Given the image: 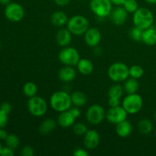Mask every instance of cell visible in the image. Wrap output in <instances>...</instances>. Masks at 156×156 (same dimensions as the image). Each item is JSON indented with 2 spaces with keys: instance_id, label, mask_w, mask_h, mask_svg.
Instances as JSON below:
<instances>
[{
  "instance_id": "obj_1",
  "label": "cell",
  "mask_w": 156,
  "mask_h": 156,
  "mask_svg": "<svg viewBox=\"0 0 156 156\" xmlns=\"http://www.w3.org/2000/svg\"><path fill=\"white\" fill-rule=\"evenodd\" d=\"M50 105L52 109L56 112L68 111L73 105L71 95L65 91H56L50 97Z\"/></svg>"
},
{
  "instance_id": "obj_2",
  "label": "cell",
  "mask_w": 156,
  "mask_h": 156,
  "mask_svg": "<svg viewBox=\"0 0 156 156\" xmlns=\"http://www.w3.org/2000/svg\"><path fill=\"white\" fill-rule=\"evenodd\" d=\"M133 21L135 27L144 30L152 27L154 23V15L149 9L143 7L139 8L133 13Z\"/></svg>"
},
{
  "instance_id": "obj_3",
  "label": "cell",
  "mask_w": 156,
  "mask_h": 156,
  "mask_svg": "<svg viewBox=\"0 0 156 156\" xmlns=\"http://www.w3.org/2000/svg\"><path fill=\"white\" fill-rule=\"evenodd\" d=\"M89 28L88 20L83 15H74L69 19L67 22V29L76 36L85 34Z\"/></svg>"
},
{
  "instance_id": "obj_4",
  "label": "cell",
  "mask_w": 156,
  "mask_h": 156,
  "mask_svg": "<svg viewBox=\"0 0 156 156\" xmlns=\"http://www.w3.org/2000/svg\"><path fill=\"white\" fill-rule=\"evenodd\" d=\"M129 68L123 62H117L111 64L108 69V74L110 79L114 82H124L129 76Z\"/></svg>"
},
{
  "instance_id": "obj_5",
  "label": "cell",
  "mask_w": 156,
  "mask_h": 156,
  "mask_svg": "<svg viewBox=\"0 0 156 156\" xmlns=\"http://www.w3.org/2000/svg\"><path fill=\"white\" fill-rule=\"evenodd\" d=\"M27 109L32 116L41 117L45 115L48 110V105L45 99L39 96L29 98L27 101Z\"/></svg>"
},
{
  "instance_id": "obj_6",
  "label": "cell",
  "mask_w": 156,
  "mask_h": 156,
  "mask_svg": "<svg viewBox=\"0 0 156 156\" xmlns=\"http://www.w3.org/2000/svg\"><path fill=\"white\" fill-rule=\"evenodd\" d=\"M143 106V101L140 94H128L122 101V107L129 114H136L140 112Z\"/></svg>"
},
{
  "instance_id": "obj_7",
  "label": "cell",
  "mask_w": 156,
  "mask_h": 156,
  "mask_svg": "<svg viewBox=\"0 0 156 156\" xmlns=\"http://www.w3.org/2000/svg\"><path fill=\"white\" fill-rule=\"evenodd\" d=\"M59 60L65 66H75L80 60L79 51L74 47H65L59 53Z\"/></svg>"
},
{
  "instance_id": "obj_8",
  "label": "cell",
  "mask_w": 156,
  "mask_h": 156,
  "mask_svg": "<svg viewBox=\"0 0 156 156\" xmlns=\"http://www.w3.org/2000/svg\"><path fill=\"white\" fill-rule=\"evenodd\" d=\"M90 9L98 18H106L112 11V2L110 0H91Z\"/></svg>"
},
{
  "instance_id": "obj_9",
  "label": "cell",
  "mask_w": 156,
  "mask_h": 156,
  "mask_svg": "<svg viewBox=\"0 0 156 156\" xmlns=\"http://www.w3.org/2000/svg\"><path fill=\"white\" fill-rule=\"evenodd\" d=\"M86 120L90 124L98 125L106 117V112L102 106L93 105L88 108L86 111Z\"/></svg>"
},
{
  "instance_id": "obj_10",
  "label": "cell",
  "mask_w": 156,
  "mask_h": 156,
  "mask_svg": "<svg viewBox=\"0 0 156 156\" xmlns=\"http://www.w3.org/2000/svg\"><path fill=\"white\" fill-rule=\"evenodd\" d=\"M5 16L12 22H18L21 21L24 16V8L18 3L10 2L5 6Z\"/></svg>"
},
{
  "instance_id": "obj_11",
  "label": "cell",
  "mask_w": 156,
  "mask_h": 156,
  "mask_svg": "<svg viewBox=\"0 0 156 156\" xmlns=\"http://www.w3.org/2000/svg\"><path fill=\"white\" fill-rule=\"evenodd\" d=\"M127 115L128 113L126 112V110L120 105V106L112 107V108L110 107V108L106 112L105 118L109 123L117 125L123 120H126Z\"/></svg>"
},
{
  "instance_id": "obj_12",
  "label": "cell",
  "mask_w": 156,
  "mask_h": 156,
  "mask_svg": "<svg viewBox=\"0 0 156 156\" xmlns=\"http://www.w3.org/2000/svg\"><path fill=\"white\" fill-rule=\"evenodd\" d=\"M83 143L85 147L89 150H93L100 143V136L95 129H88L83 136Z\"/></svg>"
},
{
  "instance_id": "obj_13",
  "label": "cell",
  "mask_w": 156,
  "mask_h": 156,
  "mask_svg": "<svg viewBox=\"0 0 156 156\" xmlns=\"http://www.w3.org/2000/svg\"><path fill=\"white\" fill-rule=\"evenodd\" d=\"M101 41V34L96 27H89L85 33V41L88 46L96 47Z\"/></svg>"
},
{
  "instance_id": "obj_14",
  "label": "cell",
  "mask_w": 156,
  "mask_h": 156,
  "mask_svg": "<svg viewBox=\"0 0 156 156\" xmlns=\"http://www.w3.org/2000/svg\"><path fill=\"white\" fill-rule=\"evenodd\" d=\"M110 16H111V20L113 24L118 26L122 25L127 20L128 12H126L124 8L120 5L111 11Z\"/></svg>"
},
{
  "instance_id": "obj_15",
  "label": "cell",
  "mask_w": 156,
  "mask_h": 156,
  "mask_svg": "<svg viewBox=\"0 0 156 156\" xmlns=\"http://www.w3.org/2000/svg\"><path fill=\"white\" fill-rule=\"evenodd\" d=\"M76 119L73 117L70 111H66L59 113L57 117V123L62 128H69L73 126Z\"/></svg>"
},
{
  "instance_id": "obj_16",
  "label": "cell",
  "mask_w": 156,
  "mask_h": 156,
  "mask_svg": "<svg viewBox=\"0 0 156 156\" xmlns=\"http://www.w3.org/2000/svg\"><path fill=\"white\" fill-rule=\"evenodd\" d=\"M58 77L62 82H69L74 80L76 77V71L73 66H65L60 69L58 73Z\"/></svg>"
},
{
  "instance_id": "obj_17",
  "label": "cell",
  "mask_w": 156,
  "mask_h": 156,
  "mask_svg": "<svg viewBox=\"0 0 156 156\" xmlns=\"http://www.w3.org/2000/svg\"><path fill=\"white\" fill-rule=\"evenodd\" d=\"M72 38V33L68 29H60L56 34V42L60 47H68L71 44Z\"/></svg>"
},
{
  "instance_id": "obj_18",
  "label": "cell",
  "mask_w": 156,
  "mask_h": 156,
  "mask_svg": "<svg viewBox=\"0 0 156 156\" xmlns=\"http://www.w3.org/2000/svg\"><path fill=\"white\" fill-rule=\"evenodd\" d=\"M116 133L119 136L122 138H126L129 136L133 131L132 124L127 120H125L122 121L121 123L116 125Z\"/></svg>"
},
{
  "instance_id": "obj_19",
  "label": "cell",
  "mask_w": 156,
  "mask_h": 156,
  "mask_svg": "<svg viewBox=\"0 0 156 156\" xmlns=\"http://www.w3.org/2000/svg\"><path fill=\"white\" fill-rule=\"evenodd\" d=\"M142 41L148 46H153L156 44V30L154 27L143 30Z\"/></svg>"
},
{
  "instance_id": "obj_20",
  "label": "cell",
  "mask_w": 156,
  "mask_h": 156,
  "mask_svg": "<svg viewBox=\"0 0 156 156\" xmlns=\"http://www.w3.org/2000/svg\"><path fill=\"white\" fill-rule=\"evenodd\" d=\"M76 66H77L78 71L84 76L90 75L94 69L92 62L88 59H80Z\"/></svg>"
},
{
  "instance_id": "obj_21",
  "label": "cell",
  "mask_w": 156,
  "mask_h": 156,
  "mask_svg": "<svg viewBox=\"0 0 156 156\" xmlns=\"http://www.w3.org/2000/svg\"><path fill=\"white\" fill-rule=\"evenodd\" d=\"M50 21L53 25L56 26V27H62L65 24H67L69 19L67 15L65 12L57 11V12H55L54 13L52 14Z\"/></svg>"
},
{
  "instance_id": "obj_22",
  "label": "cell",
  "mask_w": 156,
  "mask_h": 156,
  "mask_svg": "<svg viewBox=\"0 0 156 156\" xmlns=\"http://www.w3.org/2000/svg\"><path fill=\"white\" fill-rule=\"evenodd\" d=\"M56 122L52 118L45 119L39 126V132L43 135L50 133L56 128Z\"/></svg>"
},
{
  "instance_id": "obj_23",
  "label": "cell",
  "mask_w": 156,
  "mask_h": 156,
  "mask_svg": "<svg viewBox=\"0 0 156 156\" xmlns=\"http://www.w3.org/2000/svg\"><path fill=\"white\" fill-rule=\"evenodd\" d=\"M70 95H71L72 104L74 106L80 108V107L84 106L86 104L87 98L85 94L83 92H82V91H74Z\"/></svg>"
},
{
  "instance_id": "obj_24",
  "label": "cell",
  "mask_w": 156,
  "mask_h": 156,
  "mask_svg": "<svg viewBox=\"0 0 156 156\" xmlns=\"http://www.w3.org/2000/svg\"><path fill=\"white\" fill-rule=\"evenodd\" d=\"M139 88H140V85H139L138 81H137V79H133V78L126 79L124 82V85H123L124 91L127 94L136 93Z\"/></svg>"
},
{
  "instance_id": "obj_25",
  "label": "cell",
  "mask_w": 156,
  "mask_h": 156,
  "mask_svg": "<svg viewBox=\"0 0 156 156\" xmlns=\"http://www.w3.org/2000/svg\"><path fill=\"white\" fill-rule=\"evenodd\" d=\"M137 127L140 133L143 135H148L152 131L153 125L149 119H141L137 124Z\"/></svg>"
},
{
  "instance_id": "obj_26",
  "label": "cell",
  "mask_w": 156,
  "mask_h": 156,
  "mask_svg": "<svg viewBox=\"0 0 156 156\" xmlns=\"http://www.w3.org/2000/svg\"><path fill=\"white\" fill-rule=\"evenodd\" d=\"M37 86L32 82H27L23 86V92L27 98H32L37 93Z\"/></svg>"
},
{
  "instance_id": "obj_27",
  "label": "cell",
  "mask_w": 156,
  "mask_h": 156,
  "mask_svg": "<svg viewBox=\"0 0 156 156\" xmlns=\"http://www.w3.org/2000/svg\"><path fill=\"white\" fill-rule=\"evenodd\" d=\"M123 91H124V89L121 85H119V84H114L108 90V97L121 98L123 94Z\"/></svg>"
},
{
  "instance_id": "obj_28",
  "label": "cell",
  "mask_w": 156,
  "mask_h": 156,
  "mask_svg": "<svg viewBox=\"0 0 156 156\" xmlns=\"http://www.w3.org/2000/svg\"><path fill=\"white\" fill-rule=\"evenodd\" d=\"M5 141L6 146L11 148L13 150L18 149L20 144L19 138L15 134H9Z\"/></svg>"
},
{
  "instance_id": "obj_29",
  "label": "cell",
  "mask_w": 156,
  "mask_h": 156,
  "mask_svg": "<svg viewBox=\"0 0 156 156\" xmlns=\"http://www.w3.org/2000/svg\"><path fill=\"white\" fill-rule=\"evenodd\" d=\"M129 76L133 79H139L144 74V70L140 66L133 65L129 68Z\"/></svg>"
},
{
  "instance_id": "obj_30",
  "label": "cell",
  "mask_w": 156,
  "mask_h": 156,
  "mask_svg": "<svg viewBox=\"0 0 156 156\" xmlns=\"http://www.w3.org/2000/svg\"><path fill=\"white\" fill-rule=\"evenodd\" d=\"M123 7L128 13L133 14L139 9V5L136 0H126L123 4Z\"/></svg>"
},
{
  "instance_id": "obj_31",
  "label": "cell",
  "mask_w": 156,
  "mask_h": 156,
  "mask_svg": "<svg viewBox=\"0 0 156 156\" xmlns=\"http://www.w3.org/2000/svg\"><path fill=\"white\" fill-rule=\"evenodd\" d=\"M129 35L133 41L138 42V41H142L143 30H141V29H140L139 27L134 26L133 27H132V28L129 30Z\"/></svg>"
},
{
  "instance_id": "obj_32",
  "label": "cell",
  "mask_w": 156,
  "mask_h": 156,
  "mask_svg": "<svg viewBox=\"0 0 156 156\" xmlns=\"http://www.w3.org/2000/svg\"><path fill=\"white\" fill-rule=\"evenodd\" d=\"M88 131L86 125L83 123H77L73 125V132L77 136H84Z\"/></svg>"
},
{
  "instance_id": "obj_33",
  "label": "cell",
  "mask_w": 156,
  "mask_h": 156,
  "mask_svg": "<svg viewBox=\"0 0 156 156\" xmlns=\"http://www.w3.org/2000/svg\"><path fill=\"white\" fill-rule=\"evenodd\" d=\"M9 122V117L7 113L0 110V128H5Z\"/></svg>"
},
{
  "instance_id": "obj_34",
  "label": "cell",
  "mask_w": 156,
  "mask_h": 156,
  "mask_svg": "<svg viewBox=\"0 0 156 156\" xmlns=\"http://www.w3.org/2000/svg\"><path fill=\"white\" fill-rule=\"evenodd\" d=\"M21 154L23 156H33L34 155V150L31 146H26L21 149Z\"/></svg>"
},
{
  "instance_id": "obj_35",
  "label": "cell",
  "mask_w": 156,
  "mask_h": 156,
  "mask_svg": "<svg viewBox=\"0 0 156 156\" xmlns=\"http://www.w3.org/2000/svg\"><path fill=\"white\" fill-rule=\"evenodd\" d=\"M108 105L110 107H117L120 105V98H114L111 97L109 98V100H108Z\"/></svg>"
},
{
  "instance_id": "obj_36",
  "label": "cell",
  "mask_w": 156,
  "mask_h": 156,
  "mask_svg": "<svg viewBox=\"0 0 156 156\" xmlns=\"http://www.w3.org/2000/svg\"><path fill=\"white\" fill-rule=\"evenodd\" d=\"M73 155L75 156H88L89 153L85 150V149L82 148H78L73 152Z\"/></svg>"
},
{
  "instance_id": "obj_37",
  "label": "cell",
  "mask_w": 156,
  "mask_h": 156,
  "mask_svg": "<svg viewBox=\"0 0 156 156\" xmlns=\"http://www.w3.org/2000/svg\"><path fill=\"white\" fill-rule=\"evenodd\" d=\"M0 110L3 111L4 112L7 113L8 114L12 111V105L8 102H3L0 105Z\"/></svg>"
},
{
  "instance_id": "obj_38",
  "label": "cell",
  "mask_w": 156,
  "mask_h": 156,
  "mask_svg": "<svg viewBox=\"0 0 156 156\" xmlns=\"http://www.w3.org/2000/svg\"><path fill=\"white\" fill-rule=\"evenodd\" d=\"M14 151L11 148L5 146V147L2 148V150L1 155L2 156H13L14 155Z\"/></svg>"
},
{
  "instance_id": "obj_39",
  "label": "cell",
  "mask_w": 156,
  "mask_h": 156,
  "mask_svg": "<svg viewBox=\"0 0 156 156\" xmlns=\"http://www.w3.org/2000/svg\"><path fill=\"white\" fill-rule=\"evenodd\" d=\"M69 111H70V113L73 114V117H74L76 119H77L78 117H80L81 111H80V110L79 109V107L75 106L74 108H72V107H71V108H69Z\"/></svg>"
},
{
  "instance_id": "obj_40",
  "label": "cell",
  "mask_w": 156,
  "mask_h": 156,
  "mask_svg": "<svg viewBox=\"0 0 156 156\" xmlns=\"http://www.w3.org/2000/svg\"><path fill=\"white\" fill-rule=\"evenodd\" d=\"M54 2L59 6H66L69 3L71 0H53Z\"/></svg>"
},
{
  "instance_id": "obj_41",
  "label": "cell",
  "mask_w": 156,
  "mask_h": 156,
  "mask_svg": "<svg viewBox=\"0 0 156 156\" xmlns=\"http://www.w3.org/2000/svg\"><path fill=\"white\" fill-rule=\"evenodd\" d=\"M8 135L6 130H5L4 128H0V140H5Z\"/></svg>"
},
{
  "instance_id": "obj_42",
  "label": "cell",
  "mask_w": 156,
  "mask_h": 156,
  "mask_svg": "<svg viewBox=\"0 0 156 156\" xmlns=\"http://www.w3.org/2000/svg\"><path fill=\"white\" fill-rule=\"evenodd\" d=\"M110 1L112 2V4L115 5L117 6H120L123 5V4L125 2L126 0H110Z\"/></svg>"
},
{
  "instance_id": "obj_43",
  "label": "cell",
  "mask_w": 156,
  "mask_h": 156,
  "mask_svg": "<svg viewBox=\"0 0 156 156\" xmlns=\"http://www.w3.org/2000/svg\"><path fill=\"white\" fill-rule=\"evenodd\" d=\"M10 2H12V0H0V4L4 5H7Z\"/></svg>"
},
{
  "instance_id": "obj_44",
  "label": "cell",
  "mask_w": 156,
  "mask_h": 156,
  "mask_svg": "<svg viewBox=\"0 0 156 156\" xmlns=\"http://www.w3.org/2000/svg\"><path fill=\"white\" fill-rule=\"evenodd\" d=\"M148 4L150 5H155L156 4V0H145Z\"/></svg>"
},
{
  "instance_id": "obj_45",
  "label": "cell",
  "mask_w": 156,
  "mask_h": 156,
  "mask_svg": "<svg viewBox=\"0 0 156 156\" xmlns=\"http://www.w3.org/2000/svg\"><path fill=\"white\" fill-rule=\"evenodd\" d=\"M2 146L1 143H0V155H1V152H2Z\"/></svg>"
},
{
  "instance_id": "obj_46",
  "label": "cell",
  "mask_w": 156,
  "mask_h": 156,
  "mask_svg": "<svg viewBox=\"0 0 156 156\" xmlns=\"http://www.w3.org/2000/svg\"><path fill=\"white\" fill-rule=\"evenodd\" d=\"M154 117H155V121H156V111H155V115H154Z\"/></svg>"
},
{
  "instance_id": "obj_47",
  "label": "cell",
  "mask_w": 156,
  "mask_h": 156,
  "mask_svg": "<svg viewBox=\"0 0 156 156\" xmlns=\"http://www.w3.org/2000/svg\"><path fill=\"white\" fill-rule=\"evenodd\" d=\"M154 27H155V29L156 30V24H155V26H154Z\"/></svg>"
},
{
  "instance_id": "obj_48",
  "label": "cell",
  "mask_w": 156,
  "mask_h": 156,
  "mask_svg": "<svg viewBox=\"0 0 156 156\" xmlns=\"http://www.w3.org/2000/svg\"><path fill=\"white\" fill-rule=\"evenodd\" d=\"M1 47H2V45H1V42H0V49H1Z\"/></svg>"
},
{
  "instance_id": "obj_49",
  "label": "cell",
  "mask_w": 156,
  "mask_h": 156,
  "mask_svg": "<svg viewBox=\"0 0 156 156\" xmlns=\"http://www.w3.org/2000/svg\"><path fill=\"white\" fill-rule=\"evenodd\" d=\"M155 136H156V129H155Z\"/></svg>"
}]
</instances>
